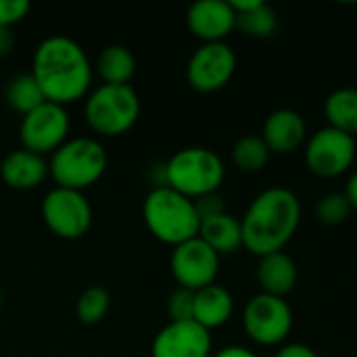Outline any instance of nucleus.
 Wrapping results in <instances>:
<instances>
[{"label": "nucleus", "instance_id": "f257e3e1", "mask_svg": "<svg viewBox=\"0 0 357 357\" xmlns=\"http://www.w3.org/2000/svg\"><path fill=\"white\" fill-rule=\"evenodd\" d=\"M29 73L48 102L67 107L88 96L94 67L75 40L67 36H48L38 44Z\"/></svg>", "mask_w": 357, "mask_h": 357}, {"label": "nucleus", "instance_id": "f03ea898", "mask_svg": "<svg viewBox=\"0 0 357 357\" xmlns=\"http://www.w3.org/2000/svg\"><path fill=\"white\" fill-rule=\"evenodd\" d=\"M301 224L299 197L282 186L266 188L247 207L243 228V249L255 257L284 251Z\"/></svg>", "mask_w": 357, "mask_h": 357}, {"label": "nucleus", "instance_id": "7ed1b4c3", "mask_svg": "<svg viewBox=\"0 0 357 357\" xmlns=\"http://www.w3.org/2000/svg\"><path fill=\"white\" fill-rule=\"evenodd\" d=\"M142 220L146 230L163 245L178 247L199 236L201 218L195 201L172 190L169 186H153L142 203Z\"/></svg>", "mask_w": 357, "mask_h": 357}, {"label": "nucleus", "instance_id": "20e7f679", "mask_svg": "<svg viewBox=\"0 0 357 357\" xmlns=\"http://www.w3.org/2000/svg\"><path fill=\"white\" fill-rule=\"evenodd\" d=\"M161 167L163 184L190 201L218 192L226 178L222 157L207 146L180 149Z\"/></svg>", "mask_w": 357, "mask_h": 357}, {"label": "nucleus", "instance_id": "39448f33", "mask_svg": "<svg viewBox=\"0 0 357 357\" xmlns=\"http://www.w3.org/2000/svg\"><path fill=\"white\" fill-rule=\"evenodd\" d=\"M109 157L105 146L90 136L69 138L48 161V176L59 188L79 190L94 186L107 172Z\"/></svg>", "mask_w": 357, "mask_h": 357}, {"label": "nucleus", "instance_id": "423d86ee", "mask_svg": "<svg viewBox=\"0 0 357 357\" xmlns=\"http://www.w3.org/2000/svg\"><path fill=\"white\" fill-rule=\"evenodd\" d=\"M86 123L94 134L113 138L130 132L140 117V96L132 86L100 84L86 96Z\"/></svg>", "mask_w": 357, "mask_h": 357}, {"label": "nucleus", "instance_id": "0eeeda50", "mask_svg": "<svg viewBox=\"0 0 357 357\" xmlns=\"http://www.w3.org/2000/svg\"><path fill=\"white\" fill-rule=\"evenodd\" d=\"M243 328L261 347L282 345L293 331V310L287 299L257 293L243 310Z\"/></svg>", "mask_w": 357, "mask_h": 357}, {"label": "nucleus", "instance_id": "6e6552de", "mask_svg": "<svg viewBox=\"0 0 357 357\" xmlns=\"http://www.w3.org/2000/svg\"><path fill=\"white\" fill-rule=\"evenodd\" d=\"M40 213L46 228L63 241H77L92 226V205L79 190L50 188L42 199Z\"/></svg>", "mask_w": 357, "mask_h": 357}, {"label": "nucleus", "instance_id": "1a4fd4ad", "mask_svg": "<svg viewBox=\"0 0 357 357\" xmlns=\"http://www.w3.org/2000/svg\"><path fill=\"white\" fill-rule=\"evenodd\" d=\"M357 155L356 138L337 130L320 128L305 140L303 157L307 169L318 178H339L347 174Z\"/></svg>", "mask_w": 357, "mask_h": 357}, {"label": "nucleus", "instance_id": "9d476101", "mask_svg": "<svg viewBox=\"0 0 357 357\" xmlns=\"http://www.w3.org/2000/svg\"><path fill=\"white\" fill-rule=\"evenodd\" d=\"M71 117L63 105L42 102L33 111L21 117L19 138L21 149L31 151L36 155H52L59 146L69 140Z\"/></svg>", "mask_w": 357, "mask_h": 357}, {"label": "nucleus", "instance_id": "9b49d317", "mask_svg": "<svg viewBox=\"0 0 357 357\" xmlns=\"http://www.w3.org/2000/svg\"><path fill=\"white\" fill-rule=\"evenodd\" d=\"M236 71V54L226 42L201 44L186 65V82L201 94L226 88Z\"/></svg>", "mask_w": 357, "mask_h": 357}, {"label": "nucleus", "instance_id": "f8f14e48", "mask_svg": "<svg viewBox=\"0 0 357 357\" xmlns=\"http://www.w3.org/2000/svg\"><path fill=\"white\" fill-rule=\"evenodd\" d=\"M220 259L222 257L199 236L190 238L174 247L169 257L172 276L180 289L197 293L209 284H215L220 274Z\"/></svg>", "mask_w": 357, "mask_h": 357}, {"label": "nucleus", "instance_id": "ddd939ff", "mask_svg": "<svg viewBox=\"0 0 357 357\" xmlns=\"http://www.w3.org/2000/svg\"><path fill=\"white\" fill-rule=\"evenodd\" d=\"M211 333L195 320L167 322L153 339V357H211Z\"/></svg>", "mask_w": 357, "mask_h": 357}, {"label": "nucleus", "instance_id": "4468645a", "mask_svg": "<svg viewBox=\"0 0 357 357\" xmlns=\"http://www.w3.org/2000/svg\"><path fill=\"white\" fill-rule=\"evenodd\" d=\"M186 25L203 44L226 42L236 29V15L228 0H199L188 8Z\"/></svg>", "mask_w": 357, "mask_h": 357}, {"label": "nucleus", "instance_id": "2eb2a0df", "mask_svg": "<svg viewBox=\"0 0 357 357\" xmlns=\"http://www.w3.org/2000/svg\"><path fill=\"white\" fill-rule=\"evenodd\" d=\"M261 138L268 149L276 155H289L297 151L307 140V126L301 113L293 109H276L272 111L261 130Z\"/></svg>", "mask_w": 357, "mask_h": 357}, {"label": "nucleus", "instance_id": "dca6fc26", "mask_svg": "<svg viewBox=\"0 0 357 357\" xmlns=\"http://www.w3.org/2000/svg\"><path fill=\"white\" fill-rule=\"evenodd\" d=\"M0 178L13 190H33L48 178V161L25 149L10 151L0 163Z\"/></svg>", "mask_w": 357, "mask_h": 357}, {"label": "nucleus", "instance_id": "f3484780", "mask_svg": "<svg viewBox=\"0 0 357 357\" xmlns=\"http://www.w3.org/2000/svg\"><path fill=\"white\" fill-rule=\"evenodd\" d=\"M255 278H257L261 293L287 299L299 282V270L291 255H287L284 251H278V253L259 257Z\"/></svg>", "mask_w": 357, "mask_h": 357}, {"label": "nucleus", "instance_id": "a211bd4d", "mask_svg": "<svg viewBox=\"0 0 357 357\" xmlns=\"http://www.w3.org/2000/svg\"><path fill=\"white\" fill-rule=\"evenodd\" d=\"M234 314V299L228 289L220 284H209L195 293L192 320L205 331H213L230 322Z\"/></svg>", "mask_w": 357, "mask_h": 357}, {"label": "nucleus", "instance_id": "6ab92c4d", "mask_svg": "<svg viewBox=\"0 0 357 357\" xmlns=\"http://www.w3.org/2000/svg\"><path fill=\"white\" fill-rule=\"evenodd\" d=\"M236 15V29L253 40H268L278 29L276 10L264 0H228Z\"/></svg>", "mask_w": 357, "mask_h": 357}, {"label": "nucleus", "instance_id": "aec40b11", "mask_svg": "<svg viewBox=\"0 0 357 357\" xmlns=\"http://www.w3.org/2000/svg\"><path fill=\"white\" fill-rule=\"evenodd\" d=\"M199 238L207 243L220 257L222 255H234L243 249V228L241 220L230 215L228 211L201 220Z\"/></svg>", "mask_w": 357, "mask_h": 357}, {"label": "nucleus", "instance_id": "412c9836", "mask_svg": "<svg viewBox=\"0 0 357 357\" xmlns=\"http://www.w3.org/2000/svg\"><path fill=\"white\" fill-rule=\"evenodd\" d=\"M92 67H94V73L102 79V84L130 86V79L136 73V59L126 46L111 44L100 50Z\"/></svg>", "mask_w": 357, "mask_h": 357}, {"label": "nucleus", "instance_id": "4be33fe9", "mask_svg": "<svg viewBox=\"0 0 357 357\" xmlns=\"http://www.w3.org/2000/svg\"><path fill=\"white\" fill-rule=\"evenodd\" d=\"M324 115L331 128L357 138V88H339L324 100Z\"/></svg>", "mask_w": 357, "mask_h": 357}, {"label": "nucleus", "instance_id": "5701e85b", "mask_svg": "<svg viewBox=\"0 0 357 357\" xmlns=\"http://www.w3.org/2000/svg\"><path fill=\"white\" fill-rule=\"evenodd\" d=\"M230 157H232V163L238 172L257 174L270 163L272 151L268 149V144L264 142L261 136L249 134V136H243L234 142Z\"/></svg>", "mask_w": 357, "mask_h": 357}, {"label": "nucleus", "instance_id": "b1692460", "mask_svg": "<svg viewBox=\"0 0 357 357\" xmlns=\"http://www.w3.org/2000/svg\"><path fill=\"white\" fill-rule=\"evenodd\" d=\"M6 102L13 111L27 115L29 111L46 102V96L31 73H19L6 84Z\"/></svg>", "mask_w": 357, "mask_h": 357}, {"label": "nucleus", "instance_id": "393cba45", "mask_svg": "<svg viewBox=\"0 0 357 357\" xmlns=\"http://www.w3.org/2000/svg\"><path fill=\"white\" fill-rule=\"evenodd\" d=\"M109 307H111L109 291L94 284V287H88L86 291H82V295L77 297L75 316L84 326H94L105 320V316L109 314Z\"/></svg>", "mask_w": 357, "mask_h": 357}, {"label": "nucleus", "instance_id": "a878e982", "mask_svg": "<svg viewBox=\"0 0 357 357\" xmlns=\"http://www.w3.org/2000/svg\"><path fill=\"white\" fill-rule=\"evenodd\" d=\"M351 205L343 192H328L316 203V218L324 226H339L351 215Z\"/></svg>", "mask_w": 357, "mask_h": 357}, {"label": "nucleus", "instance_id": "bb28decb", "mask_svg": "<svg viewBox=\"0 0 357 357\" xmlns=\"http://www.w3.org/2000/svg\"><path fill=\"white\" fill-rule=\"evenodd\" d=\"M167 316L169 322H186L192 320V307H195V293L186 289H176L167 299Z\"/></svg>", "mask_w": 357, "mask_h": 357}, {"label": "nucleus", "instance_id": "cd10ccee", "mask_svg": "<svg viewBox=\"0 0 357 357\" xmlns=\"http://www.w3.org/2000/svg\"><path fill=\"white\" fill-rule=\"evenodd\" d=\"M29 13L27 0H0V29H13Z\"/></svg>", "mask_w": 357, "mask_h": 357}, {"label": "nucleus", "instance_id": "c85d7f7f", "mask_svg": "<svg viewBox=\"0 0 357 357\" xmlns=\"http://www.w3.org/2000/svg\"><path fill=\"white\" fill-rule=\"evenodd\" d=\"M195 207H197V213L201 220H207V218H213V215H220L226 211V205H224V199L213 192V195H205L201 199L195 201Z\"/></svg>", "mask_w": 357, "mask_h": 357}, {"label": "nucleus", "instance_id": "c756f323", "mask_svg": "<svg viewBox=\"0 0 357 357\" xmlns=\"http://www.w3.org/2000/svg\"><path fill=\"white\" fill-rule=\"evenodd\" d=\"M274 357H318V354L305 343H289L282 345Z\"/></svg>", "mask_w": 357, "mask_h": 357}, {"label": "nucleus", "instance_id": "7c9ffc66", "mask_svg": "<svg viewBox=\"0 0 357 357\" xmlns=\"http://www.w3.org/2000/svg\"><path fill=\"white\" fill-rule=\"evenodd\" d=\"M211 357H259L255 351H251L249 347L243 345H228L224 349H220L218 354H211Z\"/></svg>", "mask_w": 357, "mask_h": 357}, {"label": "nucleus", "instance_id": "2f4dec72", "mask_svg": "<svg viewBox=\"0 0 357 357\" xmlns=\"http://www.w3.org/2000/svg\"><path fill=\"white\" fill-rule=\"evenodd\" d=\"M351 205V209H357V169L349 176L347 184H345V192H343Z\"/></svg>", "mask_w": 357, "mask_h": 357}, {"label": "nucleus", "instance_id": "473e14b6", "mask_svg": "<svg viewBox=\"0 0 357 357\" xmlns=\"http://www.w3.org/2000/svg\"><path fill=\"white\" fill-rule=\"evenodd\" d=\"M15 46L13 29H0V56H6Z\"/></svg>", "mask_w": 357, "mask_h": 357}]
</instances>
